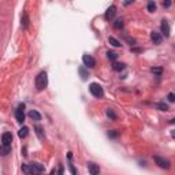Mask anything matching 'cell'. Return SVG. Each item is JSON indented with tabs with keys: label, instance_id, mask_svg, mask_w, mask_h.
<instances>
[{
	"label": "cell",
	"instance_id": "obj_18",
	"mask_svg": "<svg viewBox=\"0 0 175 175\" xmlns=\"http://www.w3.org/2000/svg\"><path fill=\"white\" fill-rule=\"evenodd\" d=\"M107 58L110 60H112V62H115V60L118 59V55H116L115 52H111V51H108V52H107Z\"/></svg>",
	"mask_w": 175,
	"mask_h": 175
},
{
	"label": "cell",
	"instance_id": "obj_24",
	"mask_svg": "<svg viewBox=\"0 0 175 175\" xmlns=\"http://www.w3.org/2000/svg\"><path fill=\"white\" fill-rule=\"evenodd\" d=\"M152 73H155V74H157V75H160V74H161V68H160V67L152 68Z\"/></svg>",
	"mask_w": 175,
	"mask_h": 175
},
{
	"label": "cell",
	"instance_id": "obj_2",
	"mask_svg": "<svg viewBox=\"0 0 175 175\" xmlns=\"http://www.w3.org/2000/svg\"><path fill=\"white\" fill-rule=\"evenodd\" d=\"M48 85V75L45 71H41L36 77V88L37 90H44Z\"/></svg>",
	"mask_w": 175,
	"mask_h": 175
},
{
	"label": "cell",
	"instance_id": "obj_9",
	"mask_svg": "<svg viewBox=\"0 0 175 175\" xmlns=\"http://www.w3.org/2000/svg\"><path fill=\"white\" fill-rule=\"evenodd\" d=\"M160 29H161V33L164 34V37H168L170 36V25H168V22L167 21H161V26H160Z\"/></svg>",
	"mask_w": 175,
	"mask_h": 175
},
{
	"label": "cell",
	"instance_id": "obj_4",
	"mask_svg": "<svg viewBox=\"0 0 175 175\" xmlns=\"http://www.w3.org/2000/svg\"><path fill=\"white\" fill-rule=\"evenodd\" d=\"M153 160H155V163L157 164V166L160 167V168H170V161L168 160H166V159H163V157H160V156H153Z\"/></svg>",
	"mask_w": 175,
	"mask_h": 175
},
{
	"label": "cell",
	"instance_id": "obj_25",
	"mask_svg": "<svg viewBox=\"0 0 175 175\" xmlns=\"http://www.w3.org/2000/svg\"><path fill=\"white\" fill-rule=\"evenodd\" d=\"M80 74L82 75V78H83V80H85V78L88 77V74H86V71H85V70H83V67H81V68H80Z\"/></svg>",
	"mask_w": 175,
	"mask_h": 175
},
{
	"label": "cell",
	"instance_id": "obj_20",
	"mask_svg": "<svg viewBox=\"0 0 175 175\" xmlns=\"http://www.w3.org/2000/svg\"><path fill=\"white\" fill-rule=\"evenodd\" d=\"M107 116H108V118H111L112 120H115V119H116V114L114 112L111 108H108V110H107Z\"/></svg>",
	"mask_w": 175,
	"mask_h": 175
},
{
	"label": "cell",
	"instance_id": "obj_27",
	"mask_svg": "<svg viewBox=\"0 0 175 175\" xmlns=\"http://www.w3.org/2000/svg\"><path fill=\"white\" fill-rule=\"evenodd\" d=\"M174 100H175V95H174V93H170V95H168V101H171V103H172Z\"/></svg>",
	"mask_w": 175,
	"mask_h": 175
},
{
	"label": "cell",
	"instance_id": "obj_21",
	"mask_svg": "<svg viewBox=\"0 0 175 175\" xmlns=\"http://www.w3.org/2000/svg\"><path fill=\"white\" fill-rule=\"evenodd\" d=\"M114 27H115V29H122V27H123V22H122V19H116V21L114 22Z\"/></svg>",
	"mask_w": 175,
	"mask_h": 175
},
{
	"label": "cell",
	"instance_id": "obj_8",
	"mask_svg": "<svg viewBox=\"0 0 175 175\" xmlns=\"http://www.w3.org/2000/svg\"><path fill=\"white\" fill-rule=\"evenodd\" d=\"M151 40L153 41V44L159 45V44H161V40H163V37H161V34L159 32H152L151 33Z\"/></svg>",
	"mask_w": 175,
	"mask_h": 175
},
{
	"label": "cell",
	"instance_id": "obj_22",
	"mask_svg": "<svg viewBox=\"0 0 175 175\" xmlns=\"http://www.w3.org/2000/svg\"><path fill=\"white\" fill-rule=\"evenodd\" d=\"M157 107L160 108L161 111H168V105H167V104H163V103H160V104H157Z\"/></svg>",
	"mask_w": 175,
	"mask_h": 175
},
{
	"label": "cell",
	"instance_id": "obj_16",
	"mask_svg": "<svg viewBox=\"0 0 175 175\" xmlns=\"http://www.w3.org/2000/svg\"><path fill=\"white\" fill-rule=\"evenodd\" d=\"M108 41H110V44L112 45V47H116V48H119V47H120V45H122L120 42H119L118 40L115 39V37H110V39H108Z\"/></svg>",
	"mask_w": 175,
	"mask_h": 175
},
{
	"label": "cell",
	"instance_id": "obj_14",
	"mask_svg": "<svg viewBox=\"0 0 175 175\" xmlns=\"http://www.w3.org/2000/svg\"><path fill=\"white\" fill-rule=\"evenodd\" d=\"M125 67H126L125 63H114L112 66V68L115 71H122V70H125Z\"/></svg>",
	"mask_w": 175,
	"mask_h": 175
},
{
	"label": "cell",
	"instance_id": "obj_19",
	"mask_svg": "<svg viewBox=\"0 0 175 175\" xmlns=\"http://www.w3.org/2000/svg\"><path fill=\"white\" fill-rule=\"evenodd\" d=\"M148 11L149 12L156 11V3H155V2H149V3H148Z\"/></svg>",
	"mask_w": 175,
	"mask_h": 175
},
{
	"label": "cell",
	"instance_id": "obj_12",
	"mask_svg": "<svg viewBox=\"0 0 175 175\" xmlns=\"http://www.w3.org/2000/svg\"><path fill=\"white\" fill-rule=\"evenodd\" d=\"M10 152H11V146H7V145L0 146V156H7Z\"/></svg>",
	"mask_w": 175,
	"mask_h": 175
},
{
	"label": "cell",
	"instance_id": "obj_13",
	"mask_svg": "<svg viewBox=\"0 0 175 175\" xmlns=\"http://www.w3.org/2000/svg\"><path fill=\"white\" fill-rule=\"evenodd\" d=\"M29 116L33 119V120H41V115H40L37 111H30L29 112Z\"/></svg>",
	"mask_w": 175,
	"mask_h": 175
},
{
	"label": "cell",
	"instance_id": "obj_5",
	"mask_svg": "<svg viewBox=\"0 0 175 175\" xmlns=\"http://www.w3.org/2000/svg\"><path fill=\"white\" fill-rule=\"evenodd\" d=\"M23 108H25V105H23V104H21V105L17 108V111H15V119H17V122H19V123H22V122L25 120Z\"/></svg>",
	"mask_w": 175,
	"mask_h": 175
},
{
	"label": "cell",
	"instance_id": "obj_1",
	"mask_svg": "<svg viewBox=\"0 0 175 175\" xmlns=\"http://www.w3.org/2000/svg\"><path fill=\"white\" fill-rule=\"evenodd\" d=\"M44 171H45L44 166H41V164H39V163L23 164V166H22V172H25V174H41V172H44Z\"/></svg>",
	"mask_w": 175,
	"mask_h": 175
},
{
	"label": "cell",
	"instance_id": "obj_10",
	"mask_svg": "<svg viewBox=\"0 0 175 175\" xmlns=\"http://www.w3.org/2000/svg\"><path fill=\"white\" fill-rule=\"evenodd\" d=\"M115 14H116V7L115 6H111L110 8L105 11V18H107V19H112L114 17H115Z\"/></svg>",
	"mask_w": 175,
	"mask_h": 175
},
{
	"label": "cell",
	"instance_id": "obj_3",
	"mask_svg": "<svg viewBox=\"0 0 175 175\" xmlns=\"http://www.w3.org/2000/svg\"><path fill=\"white\" fill-rule=\"evenodd\" d=\"M89 92L92 93V96H95V97H97V98H100L104 96V90H103V88H101V85H98V83H96V82H93L89 85Z\"/></svg>",
	"mask_w": 175,
	"mask_h": 175
},
{
	"label": "cell",
	"instance_id": "obj_15",
	"mask_svg": "<svg viewBox=\"0 0 175 175\" xmlns=\"http://www.w3.org/2000/svg\"><path fill=\"white\" fill-rule=\"evenodd\" d=\"M27 134H29V129H27L26 126H23V127H22L21 130L18 131V136L21 137V138H25V137H26Z\"/></svg>",
	"mask_w": 175,
	"mask_h": 175
},
{
	"label": "cell",
	"instance_id": "obj_17",
	"mask_svg": "<svg viewBox=\"0 0 175 175\" xmlns=\"http://www.w3.org/2000/svg\"><path fill=\"white\" fill-rule=\"evenodd\" d=\"M27 25H29V18H27V14L25 12L23 18H22V27H23V29H27Z\"/></svg>",
	"mask_w": 175,
	"mask_h": 175
},
{
	"label": "cell",
	"instance_id": "obj_7",
	"mask_svg": "<svg viewBox=\"0 0 175 175\" xmlns=\"http://www.w3.org/2000/svg\"><path fill=\"white\" fill-rule=\"evenodd\" d=\"M12 142V136L11 133H4L2 136V145H7V146H11Z\"/></svg>",
	"mask_w": 175,
	"mask_h": 175
},
{
	"label": "cell",
	"instance_id": "obj_11",
	"mask_svg": "<svg viewBox=\"0 0 175 175\" xmlns=\"http://www.w3.org/2000/svg\"><path fill=\"white\" fill-rule=\"evenodd\" d=\"M89 172L92 175H98L100 174V168H98L95 163H89Z\"/></svg>",
	"mask_w": 175,
	"mask_h": 175
},
{
	"label": "cell",
	"instance_id": "obj_28",
	"mask_svg": "<svg viewBox=\"0 0 175 175\" xmlns=\"http://www.w3.org/2000/svg\"><path fill=\"white\" fill-rule=\"evenodd\" d=\"M36 130H37V134H39L40 137H42V134H41V127H40V126H36Z\"/></svg>",
	"mask_w": 175,
	"mask_h": 175
},
{
	"label": "cell",
	"instance_id": "obj_23",
	"mask_svg": "<svg viewBox=\"0 0 175 175\" xmlns=\"http://www.w3.org/2000/svg\"><path fill=\"white\" fill-rule=\"evenodd\" d=\"M163 7L164 8H170L171 7V0H163Z\"/></svg>",
	"mask_w": 175,
	"mask_h": 175
},
{
	"label": "cell",
	"instance_id": "obj_6",
	"mask_svg": "<svg viewBox=\"0 0 175 175\" xmlns=\"http://www.w3.org/2000/svg\"><path fill=\"white\" fill-rule=\"evenodd\" d=\"M82 62H83V64H85L86 67H95V64H96L95 58L90 56V55H83V56H82Z\"/></svg>",
	"mask_w": 175,
	"mask_h": 175
},
{
	"label": "cell",
	"instance_id": "obj_29",
	"mask_svg": "<svg viewBox=\"0 0 175 175\" xmlns=\"http://www.w3.org/2000/svg\"><path fill=\"white\" fill-rule=\"evenodd\" d=\"M130 3H134V0H125V2H123V4H125V6H129Z\"/></svg>",
	"mask_w": 175,
	"mask_h": 175
},
{
	"label": "cell",
	"instance_id": "obj_26",
	"mask_svg": "<svg viewBox=\"0 0 175 175\" xmlns=\"http://www.w3.org/2000/svg\"><path fill=\"white\" fill-rule=\"evenodd\" d=\"M116 136H118V131H116V130H112V131L108 133V137H116Z\"/></svg>",
	"mask_w": 175,
	"mask_h": 175
}]
</instances>
